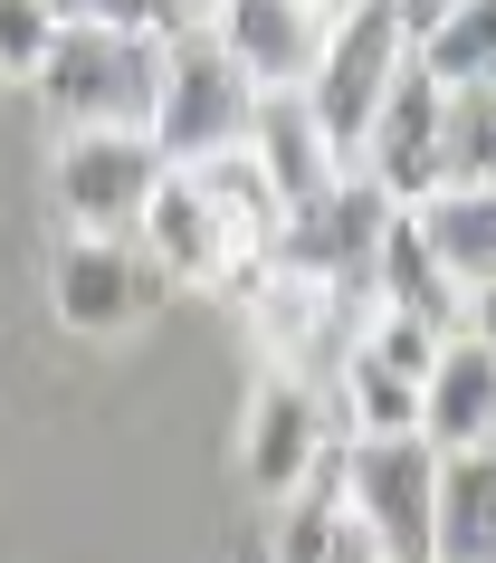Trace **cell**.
Here are the masks:
<instances>
[{"instance_id": "1", "label": "cell", "mask_w": 496, "mask_h": 563, "mask_svg": "<svg viewBox=\"0 0 496 563\" xmlns=\"http://www.w3.org/2000/svg\"><path fill=\"white\" fill-rule=\"evenodd\" d=\"M153 87H163V38L124 30H58L38 67V106L58 134H153Z\"/></svg>"}, {"instance_id": "2", "label": "cell", "mask_w": 496, "mask_h": 563, "mask_svg": "<svg viewBox=\"0 0 496 563\" xmlns=\"http://www.w3.org/2000/svg\"><path fill=\"white\" fill-rule=\"evenodd\" d=\"M249 106H258V87L220 48L210 20L163 38V87H153V153L163 163H210V153L249 144Z\"/></svg>"}, {"instance_id": "3", "label": "cell", "mask_w": 496, "mask_h": 563, "mask_svg": "<svg viewBox=\"0 0 496 563\" xmlns=\"http://www.w3.org/2000/svg\"><path fill=\"white\" fill-rule=\"evenodd\" d=\"M401 67H410V20H401V0H353L344 20L324 30L316 77H306V106H316L324 144L344 153V173H353V153H363V134H373V115H382V96H392V77H401Z\"/></svg>"}, {"instance_id": "4", "label": "cell", "mask_w": 496, "mask_h": 563, "mask_svg": "<svg viewBox=\"0 0 496 563\" xmlns=\"http://www.w3.org/2000/svg\"><path fill=\"white\" fill-rule=\"evenodd\" d=\"M334 477H344V506L373 526L382 563H430L439 534V449L420 430L401 440H344L334 449Z\"/></svg>"}, {"instance_id": "5", "label": "cell", "mask_w": 496, "mask_h": 563, "mask_svg": "<svg viewBox=\"0 0 496 563\" xmlns=\"http://www.w3.org/2000/svg\"><path fill=\"white\" fill-rule=\"evenodd\" d=\"M173 297V277L134 249V239H58L48 258V306L77 344H124L134 325H153Z\"/></svg>"}, {"instance_id": "6", "label": "cell", "mask_w": 496, "mask_h": 563, "mask_svg": "<svg viewBox=\"0 0 496 563\" xmlns=\"http://www.w3.org/2000/svg\"><path fill=\"white\" fill-rule=\"evenodd\" d=\"M173 173L153 134H58V220L67 239H134L144 230L153 181Z\"/></svg>"}, {"instance_id": "7", "label": "cell", "mask_w": 496, "mask_h": 563, "mask_svg": "<svg viewBox=\"0 0 496 563\" xmlns=\"http://www.w3.org/2000/svg\"><path fill=\"white\" fill-rule=\"evenodd\" d=\"M392 220H401V210L382 201L363 173H344L324 201L287 210V230H277L267 258H277V267H306V277L344 287V297H373V258H382V230H392Z\"/></svg>"}, {"instance_id": "8", "label": "cell", "mask_w": 496, "mask_h": 563, "mask_svg": "<svg viewBox=\"0 0 496 563\" xmlns=\"http://www.w3.org/2000/svg\"><path fill=\"white\" fill-rule=\"evenodd\" d=\"M324 391L296 383V373H258L249 383V411H239V468L267 506H287L306 477L324 468Z\"/></svg>"}, {"instance_id": "9", "label": "cell", "mask_w": 496, "mask_h": 563, "mask_svg": "<svg viewBox=\"0 0 496 563\" xmlns=\"http://www.w3.org/2000/svg\"><path fill=\"white\" fill-rule=\"evenodd\" d=\"M353 0H220L210 10V30H220V48H230L239 67H249V87H306L316 77V48L324 30L344 20Z\"/></svg>"}, {"instance_id": "10", "label": "cell", "mask_w": 496, "mask_h": 563, "mask_svg": "<svg viewBox=\"0 0 496 563\" xmlns=\"http://www.w3.org/2000/svg\"><path fill=\"white\" fill-rule=\"evenodd\" d=\"M230 297H239V316H249V334L277 354L267 373H287V354H306V344H334V354H344V334H353L344 287H324L306 267H277V258H258L249 277H230Z\"/></svg>"}, {"instance_id": "11", "label": "cell", "mask_w": 496, "mask_h": 563, "mask_svg": "<svg viewBox=\"0 0 496 563\" xmlns=\"http://www.w3.org/2000/svg\"><path fill=\"white\" fill-rule=\"evenodd\" d=\"M353 173L373 181L392 210H410V201H430V191H439V87L420 77V67L392 77L373 134H363V153H353Z\"/></svg>"}, {"instance_id": "12", "label": "cell", "mask_w": 496, "mask_h": 563, "mask_svg": "<svg viewBox=\"0 0 496 563\" xmlns=\"http://www.w3.org/2000/svg\"><path fill=\"white\" fill-rule=\"evenodd\" d=\"M249 163L267 173L277 210H306V201H324V191L344 181V153L324 144L306 87H267L258 106H249Z\"/></svg>"}, {"instance_id": "13", "label": "cell", "mask_w": 496, "mask_h": 563, "mask_svg": "<svg viewBox=\"0 0 496 563\" xmlns=\"http://www.w3.org/2000/svg\"><path fill=\"white\" fill-rule=\"evenodd\" d=\"M134 249H144L173 287H220L230 297V249H220V230H210V201H201V181L181 173H163L153 181V201H144V230H134Z\"/></svg>"}, {"instance_id": "14", "label": "cell", "mask_w": 496, "mask_h": 563, "mask_svg": "<svg viewBox=\"0 0 496 563\" xmlns=\"http://www.w3.org/2000/svg\"><path fill=\"white\" fill-rule=\"evenodd\" d=\"M487 430H496V354L467 344V334H449L430 383H420V440L439 459H467V449H487Z\"/></svg>"}, {"instance_id": "15", "label": "cell", "mask_w": 496, "mask_h": 563, "mask_svg": "<svg viewBox=\"0 0 496 563\" xmlns=\"http://www.w3.org/2000/svg\"><path fill=\"white\" fill-rule=\"evenodd\" d=\"M181 173L201 181L210 201V230H220V249H230V277H249V267L277 249V230H287V210H277V191H267V173L249 163V144L210 153V163H181Z\"/></svg>"}, {"instance_id": "16", "label": "cell", "mask_w": 496, "mask_h": 563, "mask_svg": "<svg viewBox=\"0 0 496 563\" xmlns=\"http://www.w3.org/2000/svg\"><path fill=\"white\" fill-rule=\"evenodd\" d=\"M410 230H420V249L439 258V277L459 297L487 287L496 277V181H449L430 201H410Z\"/></svg>"}, {"instance_id": "17", "label": "cell", "mask_w": 496, "mask_h": 563, "mask_svg": "<svg viewBox=\"0 0 496 563\" xmlns=\"http://www.w3.org/2000/svg\"><path fill=\"white\" fill-rule=\"evenodd\" d=\"M277 563H382L373 526L344 506V477H334V459H324V468L306 477L287 506H277Z\"/></svg>"}, {"instance_id": "18", "label": "cell", "mask_w": 496, "mask_h": 563, "mask_svg": "<svg viewBox=\"0 0 496 563\" xmlns=\"http://www.w3.org/2000/svg\"><path fill=\"white\" fill-rule=\"evenodd\" d=\"M373 306H392V316H410V325H430V334H459L467 297L439 277V258L420 249V230H410V210L382 230V258H373Z\"/></svg>"}, {"instance_id": "19", "label": "cell", "mask_w": 496, "mask_h": 563, "mask_svg": "<svg viewBox=\"0 0 496 563\" xmlns=\"http://www.w3.org/2000/svg\"><path fill=\"white\" fill-rule=\"evenodd\" d=\"M430 563H496V459L467 449V459H439V534Z\"/></svg>"}, {"instance_id": "20", "label": "cell", "mask_w": 496, "mask_h": 563, "mask_svg": "<svg viewBox=\"0 0 496 563\" xmlns=\"http://www.w3.org/2000/svg\"><path fill=\"white\" fill-rule=\"evenodd\" d=\"M334 411H344V440H401V430H420V383L363 344H344L334 354Z\"/></svg>"}, {"instance_id": "21", "label": "cell", "mask_w": 496, "mask_h": 563, "mask_svg": "<svg viewBox=\"0 0 496 563\" xmlns=\"http://www.w3.org/2000/svg\"><path fill=\"white\" fill-rule=\"evenodd\" d=\"M410 67L430 87H496V0H459L430 30H410Z\"/></svg>"}, {"instance_id": "22", "label": "cell", "mask_w": 496, "mask_h": 563, "mask_svg": "<svg viewBox=\"0 0 496 563\" xmlns=\"http://www.w3.org/2000/svg\"><path fill=\"white\" fill-rule=\"evenodd\" d=\"M496 181V87H439V191Z\"/></svg>"}, {"instance_id": "23", "label": "cell", "mask_w": 496, "mask_h": 563, "mask_svg": "<svg viewBox=\"0 0 496 563\" xmlns=\"http://www.w3.org/2000/svg\"><path fill=\"white\" fill-rule=\"evenodd\" d=\"M58 30H124V38H173L191 30V0H48Z\"/></svg>"}, {"instance_id": "24", "label": "cell", "mask_w": 496, "mask_h": 563, "mask_svg": "<svg viewBox=\"0 0 496 563\" xmlns=\"http://www.w3.org/2000/svg\"><path fill=\"white\" fill-rule=\"evenodd\" d=\"M48 38H58V10H48V0H0V77H10V87H38Z\"/></svg>"}, {"instance_id": "25", "label": "cell", "mask_w": 496, "mask_h": 563, "mask_svg": "<svg viewBox=\"0 0 496 563\" xmlns=\"http://www.w3.org/2000/svg\"><path fill=\"white\" fill-rule=\"evenodd\" d=\"M459 334L496 354V277H487V287H467V316H459Z\"/></svg>"}, {"instance_id": "26", "label": "cell", "mask_w": 496, "mask_h": 563, "mask_svg": "<svg viewBox=\"0 0 496 563\" xmlns=\"http://www.w3.org/2000/svg\"><path fill=\"white\" fill-rule=\"evenodd\" d=\"M439 10H459V0H401V20H410V30H430Z\"/></svg>"}, {"instance_id": "27", "label": "cell", "mask_w": 496, "mask_h": 563, "mask_svg": "<svg viewBox=\"0 0 496 563\" xmlns=\"http://www.w3.org/2000/svg\"><path fill=\"white\" fill-rule=\"evenodd\" d=\"M210 10H220V0H191V20H210Z\"/></svg>"}, {"instance_id": "28", "label": "cell", "mask_w": 496, "mask_h": 563, "mask_svg": "<svg viewBox=\"0 0 496 563\" xmlns=\"http://www.w3.org/2000/svg\"><path fill=\"white\" fill-rule=\"evenodd\" d=\"M487 459H496V430H487Z\"/></svg>"}]
</instances>
